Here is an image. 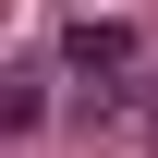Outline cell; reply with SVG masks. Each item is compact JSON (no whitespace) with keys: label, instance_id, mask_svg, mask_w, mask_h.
Instances as JSON below:
<instances>
[{"label":"cell","instance_id":"obj_1","mask_svg":"<svg viewBox=\"0 0 158 158\" xmlns=\"http://www.w3.org/2000/svg\"><path fill=\"white\" fill-rule=\"evenodd\" d=\"M61 61H73L98 98H122V85H134V24H122V12H73V24H61Z\"/></svg>","mask_w":158,"mask_h":158}]
</instances>
